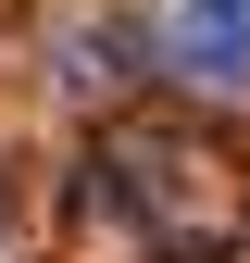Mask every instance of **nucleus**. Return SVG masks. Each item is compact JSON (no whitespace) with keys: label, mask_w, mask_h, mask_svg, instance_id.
Instances as JSON below:
<instances>
[{"label":"nucleus","mask_w":250,"mask_h":263,"mask_svg":"<svg viewBox=\"0 0 250 263\" xmlns=\"http://www.w3.org/2000/svg\"><path fill=\"white\" fill-rule=\"evenodd\" d=\"M187 25H225V38H250V0H187Z\"/></svg>","instance_id":"obj_1"}]
</instances>
